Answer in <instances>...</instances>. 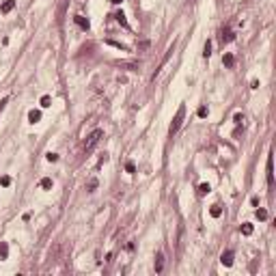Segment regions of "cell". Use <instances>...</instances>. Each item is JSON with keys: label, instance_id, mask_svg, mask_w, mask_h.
Segmentation results:
<instances>
[{"label": "cell", "instance_id": "cell-1", "mask_svg": "<svg viewBox=\"0 0 276 276\" xmlns=\"http://www.w3.org/2000/svg\"><path fill=\"white\" fill-rule=\"evenodd\" d=\"M101 136H104V132H101V130H95V132H93L91 136L87 138V142H84V153H87V155H89V153H91L93 149L97 147V142L101 140Z\"/></svg>", "mask_w": 276, "mask_h": 276}, {"label": "cell", "instance_id": "cell-2", "mask_svg": "<svg viewBox=\"0 0 276 276\" xmlns=\"http://www.w3.org/2000/svg\"><path fill=\"white\" fill-rule=\"evenodd\" d=\"M184 117H185V106H179V110H177V114H175V119H173V123H171V127H168L171 134H177V130H179L181 123H184Z\"/></svg>", "mask_w": 276, "mask_h": 276}, {"label": "cell", "instance_id": "cell-3", "mask_svg": "<svg viewBox=\"0 0 276 276\" xmlns=\"http://www.w3.org/2000/svg\"><path fill=\"white\" fill-rule=\"evenodd\" d=\"M13 7H15V0H2V4H0V13H11L13 11Z\"/></svg>", "mask_w": 276, "mask_h": 276}, {"label": "cell", "instance_id": "cell-4", "mask_svg": "<svg viewBox=\"0 0 276 276\" xmlns=\"http://www.w3.org/2000/svg\"><path fill=\"white\" fill-rule=\"evenodd\" d=\"M274 184V166H272V153L268 155V185Z\"/></svg>", "mask_w": 276, "mask_h": 276}, {"label": "cell", "instance_id": "cell-5", "mask_svg": "<svg viewBox=\"0 0 276 276\" xmlns=\"http://www.w3.org/2000/svg\"><path fill=\"white\" fill-rule=\"evenodd\" d=\"M73 22H76L82 30H89V20H87L84 15H76V17H73Z\"/></svg>", "mask_w": 276, "mask_h": 276}, {"label": "cell", "instance_id": "cell-6", "mask_svg": "<svg viewBox=\"0 0 276 276\" xmlns=\"http://www.w3.org/2000/svg\"><path fill=\"white\" fill-rule=\"evenodd\" d=\"M220 261H222V265H233V252L231 250H227V252H222V257H220Z\"/></svg>", "mask_w": 276, "mask_h": 276}, {"label": "cell", "instance_id": "cell-7", "mask_svg": "<svg viewBox=\"0 0 276 276\" xmlns=\"http://www.w3.org/2000/svg\"><path fill=\"white\" fill-rule=\"evenodd\" d=\"M28 121L30 123H39L41 121V110H30L28 112Z\"/></svg>", "mask_w": 276, "mask_h": 276}, {"label": "cell", "instance_id": "cell-8", "mask_svg": "<svg viewBox=\"0 0 276 276\" xmlns=\"http://www.w3.org/2000/svg\"><path fill=\"white\" fill-rule=\"evenodd\" d=\"M233 37H235V35L231 33L229 28H225V30H222V37H220V41H222V46H225V43H229V41H233Z\"/></svg>", "mask_w": 276, "mask_h": 276}, {"label": "cell", "instance_id": "cell-9", "mask_svg": "<svg viewBox=\"0 0 276 276\" xmlns=\"http://www.w3.org/2000/svg\"><path fill=\"white\" fill-rule=\"evenodd\" d=\"M209 216H211V218H220V216H222V207H220V205H211V207H209Z\"/></svg>", "mask_w": 276, "mask_h": 276}, {"label": "cell", "instance_id": "cell-10", "mask_svg": "<svg viewBox=\"0 0 276 276\" xmlns=\"http://www.w3.org/2000/svg\"><path fill=\"white\" fill-rule=\"evenodd\" d=\"M7 255H9V246H7V242H0V261H4Z\"/></svg>", "mask_w": 276, "mask_h": 276}, {"label": "cell", "instance_id": "cell-11", "mask_svg": "<svg viewBox=\"0 0 276 276\" xmlns=\"http://www.w3.org/2000/svg\"><path fill=\"white\" fill-rule=\"evenodd\" d=\"M162 265H164V257H162V252H160V255L155 257V272H158V274L162 272Z\"/></svg>", "mask_w": 276, "mask_h": 276}, {"label": "cell", "instance_id": "cell-12", "mask_svg": "<svg viewBox=\"0 0 276 276\" xmlns=\"http://www.w3.org/2000/svg\"><path fill=\"white\" fill-rule=\"evenodd\" d=\"M209 192H211V185L209 184H201L198 185V194H201V196H205V194H209Z\"/></svg>", "mask_w": 276, "mask_h": 276}, {"label": "cell", "instance_id": "cell-13", "mask_svg": "<svg viewBox=\"0 0 276 276\" xmlns=\"http://www.w3.org/2000/svg\"><path fill=\"white\" fill-rule=\"evenodd\" d=\"M222 63H225V67H233V63H235L233 54H225V56H222Z\"/></svg>", "mask_w": 276, "mask_h": 276}, {"label": "cell", "instance_id": "cell-14", "mask_svg": "<svg viewBox=\"0 0 276 276\" xmlns=\"http://www.w3.org/2000/svg\"><path fill=\"white\" fill-rule=\"evenodd\" d=\"M52 185H54V181H52L50 177H43V179H41V188H43V190H52Z\"/></svg>", "mask_w": 276, "mask_h": 276}, {"label": "cell", "instance_id": "cell-15", "mask_svg": "<svg viewBox=\"0 0 276 276\" xmlns=\"http://www.w3.org/2000/svg\"><path fill=\"white\" fill-rule=\"evenodd\" d=\"M203 56H205V58L211 56V43H209V41H205V46H203Z\"/></svg>", "mask_w": 276, "mask_h": 276}, {"label": "cell", "instance_id": "cell-16", "mask_svg": "<svg viewBox=\"0 0 276 276\" xmlns=\"http://www.w3.org/2000/svg\"><path fill=\"white\" fill-rule=\"evenodd\" d=\"M242 235H252V225L244 222V225H242Z\"/></svg>", "mask_w": 276, "mask_h": 276}, {"label": "cell", "instance_id": "cell-17", "mask_svg": "<svg viewBox=\"0 0 276 276\" xmlns=\"http://www.w3.org/2000/svg\"><path fill=\"white\" fill-rule=\"evenodd\" d=\"M52 106V99H50V95H43L41 97V108H50Z\"/></svg>", "mask_w": 276, "mask_h": 276}, {"label": "cell", "instance_id": "cell-18", "mask_svg": "<svg viewBox=\"0 0 276 276\" xmlns=\"http://www.w3.org/2000/svg\"><path fill=\"white\" fill-rule=\"evenodd\" d=\"M207 112H209V110H207V106H198V110H196V114H198L201 119H205V117H207Z\"/></svg>", "mask_w": 276, "mask_h": 276}, {"label": "cell", "instance_id": "cell-19", "mask_svg": "<svg viewBox=\"0 0 276 276\" xmlns=\"http://www.w3.org/2000/svg\"><path fill=\"white\" fill-rule=\"evenodd\" d=\"M0 185H2V188H9V185H11V177H9V175L0 177Z\"/></svg>", "mask_w": 276, "mask_h": 276}, {"label": "cell", "instance_id": "cell-20", "mask_svg": "<svg viewBox=\"0 0 276 276\" xmlns=\"http://www.w3.org/2000/svg\"><path fill=\"white\" fill-rule=\"evenodd\" d=\"M257 218H259V220H265V218H268V211H265L263 207H259V209H257Z\"/></svg>", "mask_w": 276, "mask_h": 276}, {"label": "cell", "instance_id": "cell-21", "mask_svg": "<svg viewBox=\"0 0 276 276\" xmlns=\"http://www.w3.org/2000/svg\"><path fill=\"white\" fill-rule=\"evenodd\" d=\"M65 4H67V0H60V7H58V22L63 20V13H65Z\"/></svg>", "mask_w": 276, "mask_h": 276}, {"label": "cell", "instance_id": "cell-22", "mask_svg": "<svg viewBox=\"0 0 276 276\" xmlns=\"http://www.w3.org/2000/svg\"><path fill=\"white\" fill-rule=\"evenodd\" d=\"M46 160H47V162H58V153H47Z\"/></svg>", "mask_w": 276, "mask_h": 276}, {"label": "cell", "instance_id": "cell-23", "mask_svg": "<svg viewBox=\"0 0 276 276\" xmlns=\"http://www.w3.org/2000/svg\"><path fill=\"white\" fill-rule=\"evenodd\" d=\"M114 17H117V20H119V22H121L123 26H127V22H125V15H123V13H117Z\"/></svg>", "mask_w": 276, "mask_h": 276}, {"label": "cell", "instance_id": "cell-24", "mask_svg": "<svg viewBox=\"0 0 276 276\" xmlns=\"http://www.w3.org/2000/svg\"><path fill=\"white\" fill-rule=\"evenodd\" d=\"M125 171H127V173H134V171H136L134 162H127V164H125Z\"/></svg>", "mask_w": 276, "mask_h": 276}, {"label": "cell", "instance_id": "cell-25", "mask_svg": "<svg viewBox=\"0 0 276 276\" xmlns=\"http://www.w3.org/2000/svg\"><path fill=\"white\" fill-rule=\"evenodd\" d=\"M95 188H97V179H91V181H89V190H95Z\"/></svg>", "mask_w": 276, "mask_h": 276}, {"label": "cell", "instance_id": "cell-26", "mask_svg": "<svg viewBox=\"0 0 276 276\" xmlns=\"http://www.w3.org/2000/svg\"><path fill=\"white\" fill-rule=\"evenodd\" d=\"M242 121H244V114L237 112V114H235V123H242Z\"/></svg>", "mask_w": 276, "mask_h": 276}, {"label": "cell", "instance_id": "cell-27", "mask_svg": "<svg viewBox=\"0 0 276 276\" xmlns=\"http://www.w3.org/2000/svg\"><path fill=\"white\" fill-rule=\"evenodd\" d=\"M110 2H112V4H121L123 0H110Z\"/></svg>", "mask_w": 276, "mask_h": 276}]
</instances>
